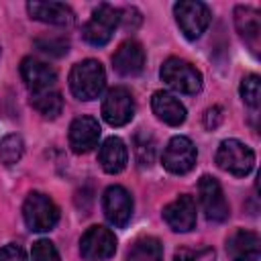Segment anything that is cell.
Returning <instances> with one entry per match:
<instances>
[{
	"label": "cell",
	"mask_w": 261,
	"mask_h": 261,
	"mask_svg": "<svg viewBox=\"0 0 261 261\" xmlns=\"http://www.w3.org/2000/svg\"><path fill=\"white\" fill-rule=\"evenodd\" d=\"M106 86V71L100 61L84 59L69 71V90L80 100H94Z\"/></svg>",
	"instance_id": "6da1fadb"
},
{
	"label": "cell",
	"mask_w": 261,
	"mask_h": 261,
	"mask_svg": "<svg viewBox=\"0 0 261 261\" xmlns=\"http://www.w3.org/2000/svg\"><path fill=\"white\" fill-rule=\"evenodd\" d=\"M161 80L179 94H198L202 90V73L179 57H169L163 61Z\"/></svg>",
	"instance_id": "7a4b0ae2"
},
{
	"label": "cell",
	"mask_w": 261,
	"mask_h": 261,
	"mask_svg": "<svg viewBox=\"0 0 261 261\" xmlns=\"http://www.w3.org/2000/svg\"><path fill=\"white\" fill-rule=\"evenodd\" d=\"M22 216H24V222L31 230L45 232V230H51L57 224L59 208L55 206V202L49 196H45L41 192H31L29 198L24 200Z\"/></svg>",
	"instance_id": "3957f363"
},
{
	"label": "cell",
	"mask_w": 261,
	"mask_h": 261,
	"mask_svg": "<svg viewBox=\"0 0 261 261\" xmlns=\"http://www.w3.org/2000/svg\"><path fill=\"white\" fill-rule=\"evenodd\" d=\"M118 22H120V10L110 4H100L98 8H94L90 20L84 24L82 35L90 45L102 47L112 39Z\"/></svg>",
	"instance_id": "277c9868"
},
{
	"label": "cell",
	"mask_w": 261,
	"mask_h": 261,
	"mask_svg": "<svg viewBox=\"0 0 261 261\" xmlns=\"http://www.w3.org/2000/svg\"><path fill=\"white\" fill-rule=\"evenodd\" d=\"M216 163L220 169L232 175H247L255 167V153L237 139H226L216 151Z\"/></svg>",
	"instance_id": "5b68a950"
},
{
	"label": "cell",
	"mask_w": 261,
	"mask_h": 261,
	"mask_svg": "<svg viewBox=\"0 0 261 261\" xmlns=\"http://www.w3.org/2000/svg\"><path fill=\"white\" fill-rule=\"evenodd\" d=\"M175 20L181 29V33L188 39H198L210 24V10L204 2H194V0H181L173 6Z\"/></svg>",
	"instance_id": "8992f818"
},
{
	"label": "cell",
	"mask_w": 261,
	"mask_h": 261,
	"mask_svg": "<svg viewBox=\"0 0 261 261\" xmlns=\"http://www.w3.org/2000/svg\"><path fill=\"white\" fill-rule=\"evenodd\" d=\"M116 251V237L106 226H90L80 239V253L86 261H106Z\"/></svg>",
	"instance_id": "52a82bcc"
},
{
	"label": "cell",
	"mask_w": 261,
	"mask_h": 261,
	"mask_svg": "<svg viewBox=\"0 0 261 261\" xmlns=\"http://www.w3.org/2000/svg\"><path fill=\"white\" fill-rule=\"evenodd\" d=\"M198 194H200L202 210H204V214H206L208 220L222 222V220L228 218V214H230L228 202L224 198V192H222L220 184L214 177L202 175L200 181H198Z\"/></svg>",
	"instance_id": "ba28073f"
},
{
	"label": "cell",
	"mask_w": 261,
	"mask_h": 261,
	"mask_svg": "<svg viewBox=\"0 0 261 261\" xmlns=\"http://www.w3.org/2000/svg\"><path fill=\"white\" fill-rule=\"evenodd\" d=\"M102 116L110 126H124L135 116V100L126 88H112L108 90L102 102Z\"/></svg>",
	"instance_id": "9c48e42d"
},
{
	"label": "cell",
	"mask_w": 261,
	"mask_h": 261,
	"mask_svg": "<svg viewBox=\"0 0 261 261\" xmlns=\"http://www.w3.org/2000/svg\"><path fill=\"white\" fill-rule=\"evenodd\" d=\"M196 157H198V153H196L194 143L188 137L179 135V137H173L167 143L161 161H163V167L169 173L184 175V173H188L196 165Z\"/></svg>",
	"instance_id": "30bf717a"
},
{
	"label": "cell",
	"mask_w": 261,
	"mask_h": 261,
	"mask_svg": "<svg viewBox=\"0 0 261 261\" xmlns=\"http://www.w3.org/2000/svg\"><path fill=\"white\" fill-rule=\"evenodd\" d=\"M102 208L110 224L124 226L133 216V198L122 186H110L102 196Z\"/></svg>",
	"instance_id": "8fae6325"
},
{
	"label": "cell",
	"mask_w": 261,
	"mask_h": 261,
	"mask_svg": "<svg viewBox=\"0 0 261 261\" xmlns=\"http://www.w3.org/2000/svg\"><path fill=\"white\" fill-rule=\"evenodd\" d=\"M196 202L192 196H177L163 208V220L177 232H188L196 226Z\"/></svg>",
	"instance_id": "7c38bea8"
},
{
	"label": "cell",
	"mask_w": 261,
	"mask_h": 261,
	"mask_svg": "<svg viewBox=\"0 0 261 261\" xmlns=\"http://www.w3.org/2000/svg\"><path fill=\"white\" fill-rule=\"evenodd\" d=\"M20 75L27 84L29 90H33V94L37 92H47L53 90L55 82H57V73L51 65H47L41 59L35 57H24L20 63Z\"/></svg>",
	"instance_id": "4fadbf2b"
},
{
	"label": "cell",
	"mask_w": 261,
	"mask_h": 261,
	"mask_svg": "<svg viewBox=\"0 0 261 261\" xmlns=\"http://www.w3.org/2000/svg\"><path fill=\"white\" fill-rule=\"evenodd\" d=\"M100 124L92 116H80L69 124V147L73 153H88L98 145Z\"/></svg>",
	"instance_id": "5bb4252c"
},
{
	"label": "cell",
	"mask_w": 261,
	"mask_h": 261,
	"mask_svg": "<svg viewBox=\"0 0 261 261\" xmlns=\"http://www.w3.org/2000/svg\"><path fill=\"white\" fill-rule=\"evenodd\" d=\"M112 65L120 75H137L145 67V49L137 41H124L112 55Z\"/></svg>",
	"instance_id": "9a60e30c"
},
{
	"label": "cell",
	"mask_w": 261,
	"mask_h": 261,
	"mask_svg": "<svg viewBox=\"0 0 261 261\" xmlns=\"http://www.w3.org/2000/svg\"><path fill=\"white\" fill-rule=\"evenodd\" d=\"M226 251L230 261H259V253H261V243L257 232L253 230H237L228 243H226Z\"/></svg>",
	"instance_id": "2e32d148"
},
{
	"label": "cell",
	"mask_w": 261,
	"mask_h": 261,
	"mask_svg": "<svg viewBox=\"0 0 261 261\" xmlns=\"http://www.w3.org/2000/svg\"><path fill=\"white\" fill-rule=\"evenodd\" d=\"M27 10L31 18L41 20V22H49L57 27H65L73 22V10L61 2H37L35 0L27 4Z\"/></svg>",
	"instance_id": "e0dca14e"
},
{
	"label": "cell",
	"mask_w": 261,
	"mask_h": 261,
	"mask_svg": "<svg viewBox=\"0 0 261 261\" xmlns=\"http://www.w3.org/2000/svg\"><path fill=\"white\" fill-rule=\"evenodd\" d=\"M151 108L157 114V118L169 126H179L186 120V106L169 92H155L151 98Z\"/></svg>",
	"instance_id": "ac0fdd59"
},
{
	"label": "cell",
	"mask_w": 261,
	"mask_h": 261,
	"mask_svg": "<svg viewBox=\"0 0 261 261\" xmlns=\"http://www.w3.org/2000/svg\"><path fill=\"white\" fill-rule=\"evenodd\" d=\"M98 159L106 173H118L126 167V161H128L126 145L118 137H108L98 151Z\"/></svg>",
	"instance_id": "d6986e66"
},
{
	"label": "cell",
	"mask_w": 261,
	"mask_h": 261,
	"mask_svg": "<svg viewBox=\"0 0 261 261\" xmlns=\"http://www.w3.org/2000/svg\"><path fill=\"white\" fill-rule=\"evenodd\" d=\"M234 22H237V29H239L241 37L247 39L249 43L257 45L259 31H261L259 12L255 8H251V6H237V10H234Z\"/></svg>",
	"instance_id": "ffe728a7"
},
{
	"label": "cell",
	"mask_w": 261,
	"mask_h": 261,
	"mask_svg": "<svg viewBox=\"0 0 261 261\" xmlns=\"http://www.w3.org/2000/svg\"><path fill=\"white\" fill-rule=\"evenodd\" d=\"M126 261H163V247L155 237H143L128 249Z\"/></svg>",
	"instance_id": "44dd1931"
},
{
	"label": "cell",
	"mask_w": 261,
	"mask_h": 261,
	"mask_svg": "<svg viewBox=\"0 0 261 261\" xmlns=\"http://www.w3.org/2000/svg\"><path fill=\"white\" fill-rule=\"evenodd\" d=\"M33 108L43 114L45 118H57L63 110V98L57 90H47V92H37L31 98Z\"/></svg>",
	"instance_id": "7402d4cb"
},
{
	"label": "cell",
	"mask_w": 261,
	"mask_h": 261,
	"mask_svg": "<svg viewBox=\"0 0 261 261\" xmlns=\"http://www.w3.org/2000/svg\"><path fill=\"white\" fill-rule=\"evenodd\" d=\"M133 151L141 167H149L155 159V141L147 130H139L133 139Z\"/></svg>",
	"instance_id": "603a6c76"
},
{
	"label": "cell",
	"mask_w": 261,
	"mask_h": 261,
	"mask_svg": "<svg viewBox=\"0 0 261 261\" xmlns=\"http://www.w3.org/2000/svg\"><path fill=\"white\" fill-rule=\"evenodd\" d=\"M24 151V143L18 135H6L0 141V161L4 165H12L22 157Z\"/></svg>",
	"instance_id": "cb8c5ba5"
},
{
	"label": "cell",
	"mask_w": 261,
	"mask_h": 261,
	"mask_svg": "<svg viewBox=\"0 0 261 261\" xmlns=\"http://www.w3.org/2000/svg\"><path fill=\"white\" fill-rule=\"evenodd\" d=\"M241 98L251 108L259 106V102H261V80H259V75L251 73V75L243 77V82H241Z\"/></svg>",
	"instance_id": "d4e9b609"
},
{
	"label": "cell",
	"mask_w": 261,
	"mask_h": 261,
	"mask_svg": "<svg viewBox=\"0 0 261 261\" xmlns=\"http://www.w3.org/2000/svg\"><path fill=\"white\" fill-rule=\"evenodd\" d=\"M31 259L33 261H61L59 259V253L55 249V245L47 239H41L33 245V251H31Z\"/></svg>",
	"instance_id": "484cf974"
},
{
	"label": "cell",
	"mask_w": 261,
	"mask_h": 261,
	"mask_svg": "<svg viewBox=\"0 0 261 261\" xmlns=\"http://www.w3.org/2000/svg\"><path fill=\"white\" fill-rule=\"evenodd\" d=\"M173 261H214V251L204 247L198 251H190V249H179L173 257Z\"/></svg>",
	"instance_id": "4316f807"
},
{
	"label": "cell",
	"mask_w": 261,
	"mask_h": 261,
	"mask_svg": "<svg viewBox=\"0 0 261 261\" xmlns=\"http://www.w3.org/2000/svg\"><path fill=\"white\" fill-rule=\"evenodd\" d=\"M37 47L51 55H63L67 53L69 43L65 39H37Z\"/></svg>",
	"instance_id": "83f0119b"
},
{
	"label": "cell",
	"mask_w": 261,
	"mask_h": 261,
	"mask_svg": "<svg viewBox=\"0 0 261 261\" xmlns=\"http://www.w3.org/2000/svg\"><path fill=\"white\" fill-rule=\"evenodd\" d=\"M0 261H27V255L18 245H6L0 249Z\"/></svg>",
	"instance_id": "f1b7e54d"
},
{
	"label": "cell",
	"mask_w": 261,
	"mask_h": 261,
	"mask_svg": "<svg viewBox=\"0 0 261 261\" xmlns=\"http://www.w3.org/2000/svg\"><path fill=\"white\" fill-rule=\"evenodd\" d=\"M220 112H222V110L216 108V106L206 110V114H204V124H206V128L212 130V128H216V126L220 124V120H222V114H220Z\"/></svg>",
	"instance_id": "f546056e"
}]
</instances>
